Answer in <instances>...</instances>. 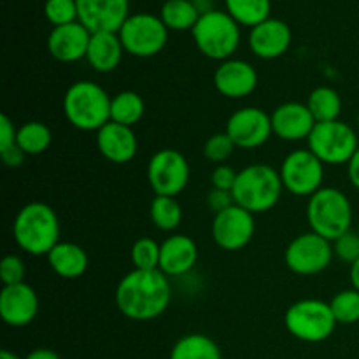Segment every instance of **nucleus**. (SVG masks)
Segmentation results:
<instances>
[{
  "label": "nucleus",
  "instance_id": "obj_30",
  "mask_svg": "<svg viewBox=\"0 0 359 359\" xmlns=\"http://www.w3.org/2000/svg\"><path fill=\"white\" fill-rule=\"evenodd\" d=\"M226 13L244 27H256L270 18V0H224Z\"/></svg>",
  "mask_w": 359,
  "mask_h": 359
},
{
  "label": "nucleus",
  "instance_id": "obj_43",
  "mask_svg": "<svg viewBox=\"0 0 359 359\" xmlns=\"http://www.w3.org/2000/svg\"><path fill=\"white\" fill-rule=\"evenodd\" d=\"M25 359H60V356L55 353V351L39 347V349H34L32 353H28Z\"/></svg>",
  "mask_w": 359,
  "mask_h": 359
},
{
  "label": "nucleus",
  "instance_id": "obj_22",
  "mask_svg": "<svg viewBox=\"0 0 359 359\" xmlns=\"http://www.w3.org/2000/svg\"><path fill=\"white\" fill-rule=\"evenodd\" d=\"M198 259V248L188 235H172L161 244L160 270L167 277H179L188 273Z\"/></svg>",
  "mask_w": 359,
  "mask_h": 359
},
{
  "label": "nucleus",
  "instance_id": "obj_11",
  "mask_svg": "<svg viewBox=\"0 0 359 359\" xmlns=\"http://www.w3.org/2000/svg\"><path fill=\"white\" fill-rule=\"evenodd\" d=\"M333 255L332 242L314 231H307L290 242L284 252V262L297 276H316L328 269Z\"/></svg>",
  "mask_w": 359,
  "mask_h": 359
},
{
  "label": "nucleus",
  "instance_id": "obj_3",
  "mask_svg": "<svg viewBox=\"0 0 359 359\" xmlns=\"http://www.w3.org/2000/svg\"><path fill=\"white\" fill-rule=\"evenodd\" d=\"M111 98L100 84L76 81L63 95V114L74 128L98 132L111 121Z\"/></svg>",
  "mask_w": 359,
  "mask_h": 359
},
{
  "label": "nucleus",
  "instance_id": "obj_19",
  "mask_svg": "<svg viewBox=\"0 0 359 359\" xmlns=\"http://www.w3.org/2000/svg\"><path fill=\"white\" fill-rule=\"evenodd\" d=\"M91 32L81 21L55 27L48 37V51L62 63H74L86 58Z\"/></svg>",
  "mask_w": 359,
  "mask_h": 359
},
{
  "label": "nucleus",
  "instance_id": "obj_29",
  "mask_svg": "<svg viewBox=\"0 0 359 359\" xmlns=\"http://www.w3.org/2000/svg\"><path fill=\"white\" fill-rule=\"evenodd\" d=\"M51 130L42 121H28L18 128L16 144L27 156H37L51 146Z\"/></svg>",
  "mask_w": 359,
  "mask_h": 359
},
{
  "label": "nucleus",
  "instance_id": "obj_40",
  "mask_svg": "<svg viewBox=\"0 0 359 359\" xmlns=\"http://www.w3.org/2000/svg\"><path fill=\"white\" fill-rule=\"evenodd\" d=\"M207 205L209 209H212L214 212H221V210L228 209V207L235 205V200L231 191H223V189H210L209 195H207Z\"/></svg>",
  "mask_w": 359,
  "mask_h": 359
},
{
  "label": "nucleus",
  "instance_id": "obj_20",
  "mask_svg": "<svg viewBox=\"0 0 359 359\" xmlns=\"http://www.w3.org/2000/svg\"><path fill=\"white\" fill-rule=\"evenodd\" d=\"M272 118L273 135L286 142H298V140L309 139L316 126V119L309 111L307 104L300 102H286L276 107L270 114Z\"/></svg>",
  "mask_w": 359,
  "mask_h": 359
},
{
  "label": "nucleus",
  "instance_id": "obj_38",
  "mask_svg": "<svg viewBox=\"0 0 359 359\" xmlns=\"http://www.w3.org/2000/svg\"><path fill=\"white\" fill-rule=\"evenodd\" d=\"M237 174L233 168L228 167V165H219L212 170L210 174V182H212L214 189H223V191H231L237 181Z\"/></svg>",
  "mask_w": 359,
  "mask_h": 359
},
{
  "label": "nucleus",
  "instance_id": "obj_2",
  "mask_svg": "<svg viewBox=\"0 0 359 359\" xmlns=\"http://www.w3.org/2000/svg\"><path fill=\"white\" fill-rule=\"evenodd\" d=\"M14 242L30 256H48L60 242V221L55 210L42 202L21 207L13 223Z\"/></svg>",
  "mask_w": 359,
  "mask_h": 359
},
{
  "label": "nucleus",
  "instance_id": "obj_46",
  "mask_svg": "<svg viewBox=\"0 0 359 359\" xmlns=\"http://www.w3.org/2000/svg\"><path fill=\"white\" fill-rule=\"evenodd\" d=\"M195 4H202V2H207V0H193Z\"/></svg>",
  "mask_w": 359,
  "mask_h": 359
},
{
  "label": "nucleus",
  "instance_id": "obj_26",
  "mask_svg": "<svg viewBox=\"0 0 359 359\" xmlns=\"http://www.w3.org/2000/svg\"><path fill=\"white\" fill-rule=\"evenodd\" d=\"M200 9L193 0H167L161 6L160 18L168 30H193L200 18Z\"/></svg>",
  "mask_w": 359,
  "mask_h": 359
},
{
  "label": "nucleus",
  "instance_id": "obj_6",
  "mask_svg": "<svg viewBox=\"0 0 359 359\" xmlns=\"http://www.w3.org/2000/svg\"><path fill=\"white\" fill-rule=\"evenodd\" d=\"M307 219L311 231L333 242L351 230L353 205L344 191L323 186L309 198Z\"/></svg>",
  "mask_w": 359,
  "mask_h": 359
},
{
  "label": "nucleus",
  "instance_id": "obj_23",
  "mask_svg": "<svg viewBox=\"0 0 359 359\" xmlns=\"http://www.w3.org/2000/svg\"><path fill=\"white\" fill-rule=\"evenodd\" d=\"M123 51L125 48H123L118 34L98 32V34H91L86 60L93 70L100 74H109L118 69L123 58Z\"/></svg>",
  "mask_w": 359,
  "mask_h": 359
},
{
  "label": "nucleus",
  "instance_id": "obj_34",
  "mask_svg": "<svg viewBox=\"0 0 359 359\" xmlns=\"http://www.w3.org/2000/svg\"><path fill=\"white\" fill-rule=\"evenodd\" d=\"M44 14L53 27H62V25L79 21L76 0H46Z\"/></svg>",
  "mask_w": 359,
  "mask_h": 359
},
{
  "label": "nucleus",
  "instance_id": "obj_25",
  "mask_svg": "<svg viewBox=\"0 0 359 359\" xmlns=\"http://www.w3.org/2000/svg\"><path fill=\"white\" fill-rule=\"evenodd\" d=\"M168 359H223L221 349L203 333H188L174 344Z\"/></svg>",
  "mask_w": 359,
  "mask_h": 359
},
{
  "label": "nucleus",
  "instance_id": "obj_13",
  "mask_svg": "<svg viewBox=\"0 0 359 359\" xmlns=\"http://www.w3.org/2000/svg\"><path fill=\"white\" fill-rule=\"evenodd\" d=\"M210 230L214 242L223 251H241L255 237V214L235 203L214 216Z\"/></svg>",
  "mask_w": 359,
  "mask_h": 359
},
{
  "label": "nucleus",
  "instance_id": "obj_44",
  "mask_svg": "<svg viewBox=\"0 0 359 359\" xmlns=\"http://www.w3.org/2000/svg\"><path fill=\"white\" fill-rule=\"evenodd\" d=\"M351 284L356 291H359V258L351 265Z\"/></svg>",
  "mask_w": 359,
  "mask_h": 359
},
{
  "label": "nucleus",
  "instance_id": "obj_41",
  "mask_svg": "<svg viewBox=\"0 0 359 359\" xmlns=\"http://www.w3.org/2000/svg\"><path fill=\"white\" fill-rule=\"evenodd\" d=\"M0 156H2V161H4V165H6V167L18 168V167H21V165H23V161H25V158H27V154H25L23 151H21L20 147H18V144H16V146L9 147V149L0 151Z\"/></svg>",
  "mask_w": 359,
  "mask_h": 359
},
{
  "label": "nucleus",
  "instance_id": "obj_28",
  "mask_svg": "<svg viewBox=\"0 0 359 359\" xmlns=\"http://www.w3.org/2000/svg\"><path fill=\"white\" fill-rule=\"evenodd\" d=\"M307 107L314 116L316 123L337 121L342 112V98L333 88L319 86L309 95Z\"/></svg>",
  "mask_w": 359,
  "mask_h": 359
},
{
  "label": "nucleus",
  "instance_id": "obj_14",
  "mask_svg": "<svg viewBox=\"0 0 359 359\" xmlns=\"http://www.w3.org/2000/svg\"><path fill=\"white\" fill-rule=\"evenodd\" d=\"M224 132L241 149H256L273 133L272 118L259 107H242L228 118Z\"/></svg>",
  "mask_w": 359,
  "mask_h": 359
},
{
  "label": "nucleus",
  "instance_id": "obj_4",
  "mask_svg": "<svg viewBox=\"0 0 359 359\" xmlns=\"http://www.w3.org/2000/svg\"><path fill=\"white\" fill-rule=\"evenodd\" d=\"M284 186L279 170L265 163L248 165L237 174L231 195L235 203L251 214L269 212L279 203Z\"/></svg>",
  "mask_w": 359,
  "mask_h": 359
},
{
  "label": "nucleus",
  "instance_id": "obj_37",
  "mask_svg": "<svg viewBox=\"0 0 359 359\" xmlns=\"http://www.w3.org/2000/svg\"><path fill=\"white\" fill-rule=\"evenodd\" d=\"M25 276H27V269L20 256L7 255L0 263V280L4 286H13V284L25 283Z\"/></svg>",
  "mask_w": 359,
  "mask_h": 359
},
{
  "label": "nucleus",
  "instance_id": "obj_35",
  "mask_svg": "<svg viewBox=\"0 0 359 359\" xmlns=\"http://www.w3.org/2000/svg\"><path fill=\"white\" fill-rule=\"evenodd\" d=\"M233 140L230 139L226 132H219L210 135L209 139L205 140L203 144V156L207 158L209 161H214V163H221L223 165L228 158L231 156L235 149Z\"/></svg>",
  "mask_w": 359,
  "mask_h": 359
},
{
  "label": "nucleus",
  "instance_id": "obj_31",
  "mask_svg": "<svg viewBox=\"0 0 359 359\" xmlns=\"http://www.w3.org/2000/svg\"><path fill=\"white\" fill-rule=\"evenodd\" d=\"M154 226L161 231H174L182 221V209L174 196H154L149 207Z\"/></svg>",
  "mask_w": 359,
  "mask_h": 359
},
{
  "label": "nucleus",
  "instance_id": "obj_47",
  "mask_svg": "<svg viewBox=\"0 0 359 359\" xmlns=\"http://www.w3.org/2000/svg\"><path fill=\"white\" fill-rule=\"evenodd\" d=\"M358 128H359V111H358Z\"/></svg>",
  "mask_w": 359,
  "mask_h": 359
},
{
  "label": "nucleus",
  "instance_id": "obj_1",
  "mask_svg": "<svg viewBox=\"0 0 359 359\" xmlns=\"http://www.w3.org/2000/svg\"><path fill=\"white\" fill-rule=\"evenodd\" d=\"M170 298V283L160 269H133L119 280L114 294L119 312L132 321L160 318L168 309Z\"/></svg>",
  "mask_w": 359,
  "mask_h": 359
},
{
  "label": "nucleus",
  "instance_id": "obj_17",
  "mask_svg": "<svg viewBox=\"0 0 359 359\" xmlns=\"http://www.w3.org/2000/svg\"><path fill=\"white\" fill-rule=\"evenodd\" d=\"M214 86L226 98H245L258 86V72L245 60H224L214 72Z\"/></svg>",
  "mask_w": 359,
  "mask_h": 359
},
{
  "label": "nucleus",
  "instance_id": "obj_18",
  "mask_svg": "<svg viewBox=\"0 0 359 359\" xmlns=\"http://www.w3.org/2000/svg\"><path fill=\"white\" fill-rule=\"evenodd\" d=\"M291 39H293V34L286 21L269 18L263 23L251 28L249 48H251L252 55H256L258 58L276 60L290 49Z\"/></svg>",
  "mask_w": 359,
  "mask_h": 359
},
{
  "label": "nucleus",
  "instance_id": "obj_39",
  "mask_svg": "<svg viewBox=\"0 0 359 359\" xmlns=\"http://www.w3.org/2000/svg\"><path fill=\"white\" fill-rule=\"evenodd\" d=\"M18 128L7 114L0 116V151H6L9 147L16 146Z\"/></svg>",
  "mask_w": 359,
  "mask_h": 359
},
{
  "label": "nucleus",
  "instance_id": "obj_45",
  "mask_svg": "<svg viewBox=\"0 0 359 359\" xmlns=\"http://www.w3.org/2000/svg\"><path fill=\"white\" fill-rule=\"evenodd\" d=\"M0 359H21V358L16 356L14 353H11V351H2V353H0Z\"/></svg>",
  "mask_w": 359,
  "mask_h": 359
},
{
  "label": "nucleus",
  "instance_id": "obj_33",
  "mask_svg": "<svg viewBox=\"0 0 359 359\" xmlns=\"http://www.w3.org/2000/svg\"><path fill=\"white\" fill-rule=\"evenodd\" d=\"M161 244L149 237H142L132 245V263L139 270L160 269Z\"/></svg>",
  "mask_w": 359,
  "mask_h": 359
},
{
  "label": "nucleus",
  "instance_id": "obj_15",
  "mask_svg": "<svg viewBox=\"0 0 359 359\" xmlns=\"http://www.w3.org/2000/svg\"><path fill=\"white\" fill-rule=\"evenodd\" d=\"M79 21L91 32H112L118 34L119 28L128 20V0H76Z\"/></svg>",
  "mask_w": 359,
  "mask_h": 359
},
{
  "label": "nucleus",
  "instance_id": "obj_7",
  "mask_svg": "<svg viewBox=\"0 0 359 359\" xmlns=\"http://www.w3.org/2000/svg\"><path fill=\"white\" fill-rule=\"evenodd\" d=\"M284 325L290 335L307 344L328 340L339 325L330 304L316 298L294 302L284 314Z\"/></svg>",
  "mask_w": 359,
  "mask_h": 359
},
{
  "label": "nucleus",
  "instance_id": "obj_12",
  "mask_svg": "<svg viewBox=\"0 0 359 359\" xmlns=\"http://www.w3.org/2000/svg\"><path fill=\"white\" fill-rule=\"evenodd\" d=\"M147 182L156 196H177L189 182V163L177 149H161L147 163Z\"/></svg>",
  "mask_w": 359,
  "mask_h": 359
},
{
  "label": "nucleus",
  "instance_id": "obj_48",
  "mask_svg": "<svg viewBox=\"0 0 359 359\" xmlns=\"http://www.w3.org/2000/svg\"><path fill=\"white\" fill-rule=\"evenodd\" d=\"M358 235H359V228H358Z\"/></svg>",
  "mask_w": 359,
  "mask_h": 359
},
{
  "label": "nucleus",
  "instance_id": "obj_10",
  "mask_svg": "<svg viewBox=\"0 0 359 359\" xmlns=\"http://www.w3.org/2000/svg\"><path fill=\"white\" fill-rule=\"evenodd\" d=\"M279 174L286 191L311 198L323 188L325 163L312 151L297 149L284 158Z\"/></svg>",
  "mask_w": 359,
  "mask_h": 359
},
{
  "label": "nucleus",
  "instance_id": "obj_32",
  "mask_svg": "<svg viewBox=\"0 0 359 359\" xmlns=\"http://www.w3.org/2000/svg\"><path fill=\"white\" fill-rule=\"evenodd\" d=\"M339 325H354L359 321V291L351 287L337 293L330 302Z\"/></svg>",
  "mask_w": 359,
  "mask_h": 359
},
{
  "label": "nucleus",
  "instance_id": "obj_8",
  "mask_svg": "<svg viewBox=\"0 0 359 359\" xmlns=\"http://www.w3.org/2000/svg\"><path fill=\"white\" fill-rule=\"evenodd\" d=\"M307 142L309 151H312L325 165L349 163L359 147L356 130L340 119L316 123Z\"/></svg>",
  "mask_w": 359,
  "mask_h": 359
},
{
  "label": "nucleus",
  "instance_id": "obj_16",
  "mask_svg": "<svg viewBox=\"0 0 359 359\" xmlns=\"http://www.w3.org/2000/svg\"><path fill=\"white\" fill-rule=\"evenodd\" d=\"M39 312V297L27 283L4 286L0 293V316L13 328L28 326Z\"/></svg>",
  "mask_w": 359,
  "mask_h": 359
},
{
  "label": "nucleus",
  "instance_id": "obj_5",
  "mask_svg": "<svg viewBox=\"0 0 359 359\" xmlns=\"http://www.w3.org/2000/svg\"><path fill=\"white\" fill-rule=\"evenodd\" d=\"M191 34L198 51L217 62L230 60L241 46V27L224 11H203Z\"/></svg>",
  "mask_w": 359,
  "mask_h": 359
},
{
  "label": "nucleus",
  "instance_id": "obj_21",
  "mask_svg": "<svg viewBox=\"0 0 359 359\" xmlns=\"http://www.w3.org/2000/svg\"><path fill=\"white\" fill-rule=\"evenodd\" d=\"M97 147L102 156L111 163H128L135 158L139 142L130 126L109 121L97 132Z\"/></svg>",
  "mask_w": 359,
  "mask_h": 359
},
{
  "label": "nucleus",
  "instance_id": "obj_24",
  "mask_svg": "<svg viewBox=\"0 0 359 359\" xmlns=\"http://www.w3.org/2000/svg\"><path fill=\"white\" fill-rule=\"evenodd\" d=\"M48 263L53 272L62 279H79L88 270L90 259L81 245L72 242H58L48 255Z\"/></svg>",
  "mask_w": 359,
  "mask_h": 359
},
{
  "label": "nucleus",
  "instance_id": "obj_42",
  "mask_svg": "<svg viewBox=\"0 0 359 359\" xmlns=\"http://www.w3.org/2000/svg\"><path fill=\"white\" fill-rule=\"evenodd\" d=\"M347 175H349L351 184L359 191V147L354 156L351 158L349 163H347Z\"/></svg>",
  "mask_w": 359,
  "mask_h": 359
},
{
  "label": "nucleus",
  "instance_id": "obj_27",
  "mask_svg": "<svg viewBox=\"0 0 359 359\" xmlns=\"http://www.w3.org/2000/svg\"><path fill=\"white\" fill-rule=\"evenodd\" d=\"M146 104L137 91L125 90L111 98V121L132 128L142 119Z\"/></svg>",
  "mask_w": 359,
  "mask_h": 359
},
{
  "label": "nucleus",
  "instance_id": "obj_9",
  "mask_svg": "<svg viewBox=\"0 0 359 359\" xmlns=\"http://www.w3.org/2000/svg\"><path fill=\"white\" fill-rule=\"evenodd\" d=\"M121 44L128 55L137 58H151L163 51L168 41V28L161 18L149 13L128 16L118 32Z\"/></svg>",
  "mask_w": 359,
  "mask_h": 359
},
{
  "label": "nucleus",
  "instance_id": "obj_36",
  "mask_svg": "<svg viewBox=\"0 0 359 359\" xmlns=\"http://www.w3.org/2000/svg\"><path fill=\"white\" fill-rule=\"evenodd\" d=\"M332 244H333V252H335V256L340 259V262L353 265V263L359 258L358 231H353V230L346 231L342 237H339L337 241H333Z\"/></svg>",
  "mask_w": 359,
  "mask_h": 359
}]
</instances>
